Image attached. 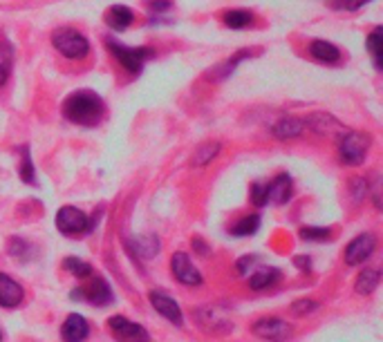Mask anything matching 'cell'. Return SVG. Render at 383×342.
<instances>
[{
  "label": "cell",
  "mask_w": 383,
  "mask_h": 342,
  "mask_svg": "<svg viewBox=\"0 0 383 342\" xmlns=\"http://www.w3.org/2000/svg\"><path fill=\"white\" fill-rule=\"evenodd\" d=\"M379 282H381V273L377 269H366V271L359 273L354 288H356V293H361V295H370V293L377 291Z\"/></svg>",
  "instance_id": "cell-20"
},
{
  "label": "cell",
  "mask_w": 383,
  "mask_h": 342,
  "mask_svg": "<svg viewBox=\"0 0 383 342\" xmlns=\"http://www.w3.org/2000/svg\"><path fill=\"white\" fill-rule=\"evenodd\" d=\"M366 45H368V52H370V56H372V63H375V68L381 70V49H383V34H381V27H377V29L368 36Z\"/></svg>",
  "instance_id": "cell-27"
},
{
  "label": "cell",
  "mask_w": 383,
  "mask_h": 342,
  "mask_svg": "<svg viewBox=\"0 0 383 342\" xmlns=\"http://www.w3.org/2000/svg\"><path fill=\"white\" fill-rule=\"evenodd\" d=\"M170 271H173L175 280L179 284H186V286H200L202 282V273L197 271V266L190 262V258L184 253V251H177L173 253V258H170Z\"/></svg>",
  "instance_id": "cell-9"
},
{
  "label": "cell",
  "mask_w": 383,
  "mask_h": 342,
  "mask_svg": "<svg viewBox=\"0 0 383 342\" xmlns=\"http://www.w3.org/2000/svg\"><path fill=\"white\" fill-rule=\"evenodd\" d=\"M108 329L117 342H151V334L146 327L133 322L126 316H112L108 320Z\"/></svg>",
  "instance_id": "cell-6"
},
{
  "label": "cell",
  "mask_w": 383,
  "mask_h": 342,
  "mask_svg": "<svg viewBox=\"0 0 383 342\" xmlns=\"http://www.w3.org/2000/svg\"><path fill=\"white\" fill-rule=\"evenodd\" d=\"M7 251H9V255L12 258H16V260H20V262H27V260H31L34 258V247L27 242V240H23V238H12L7 242Z\"/></svg>",
  "instance_id": "cell-23"
},
{
  "label": "cell",
  "mask_w": 383,
  "mask_h": 342,
  "mask_svg": "<svg viewBox=\"0 0 383 342\" xmlns=\"http://www.w3.org/2000/svg\"><path fill=\"white\" fill-rule=\"evenodd\" d=\"M377 249V238L372 233H361L356 238L347 244L345 249V262L350 266H356V264H363L366 260H370V255L375 253Z\"/></svg>",
  "instance_id": "cell-11"
},
{
  "label": "cell",
  "mask_w": 383,
  "mask_h": 342,
  "mask_svg": "<svg viewBox=\"0 0 383 342\" xmlns=\"http://www.w3.org/2000/svg\"><path fill=\"white\" fill-rule=\"evenodd\" d=\"M253 262H258V258H255V255H244V258H240V260L236 262L238 273H240V275H247L249 269L253 266Z\"/></svg>",
  "instance_id": "cell-35"
},
{
  "label": "cell",
  "mask_w": 383,
  "mask_h": 342,
  "mask_svg": "<svg viewBox=\"0 0 383 342\" xmlns=\"http://www.w3.org/2000/svg\"><path fill=\"white\" fill-rule=\"evenodd\" d=\"M63 269H66L68 273H72L77 280H88V277H92V266L85 262V260H79V258H66V262H63Z\"/></svg>",
  "instance_id": "cell-26"
},
{
  "label": "cell",
  "mask_w": 383,
  "mask_h": 342,
  "mask_svg": "<svg viewBox=\"0 0 383 342\" xmlns=\"http://www.w3.org/2000/svg\"><path fill=\"white\" fill-rule=\"evenodd\" d=\"M148 300H151V304L155 306V311L162 318H166L168 322H173L175 327L184 325V313H182V309H179L175 297H170L168 293L157 291V288H155V291L148 293Z\"/></svg>",
  "instance_id": "cell-10"
},
{
  "label": "cell",
  "mask_w": 383,
  "mask_h": 342,
  "mask_svg": "<svg viewBox=\"0 0 383 342\" xmlns=\"http://www.w3.org/2000/svg\"><path fill=\"white\" fill-rule=\"evenodd\" d=\"M88 336H90V325L83 316L72 313L66 318V322H63V327H61L63 342H85Z\"/></svg>",
  "instance_id": "cell-13"
},
{
  "label": "cell",
  "mask_w": 383,
  "mask_h": 342,
  "mask_svg": "<svg viewBox=\"0 0 383 342\" xmlns=\"http://www.w3.org/2000/svg\"><path fill=\"white\" fill-rule=\"evenodd\" d=\"M103 99L92 90L72 92L63 103V116L77 125H97L103 119Z\"/></svg>",
  "instance_id": "cell-1"
},
{
  "label": "cell",
  "mask_w": 383,
  "mask_h": 342,
  "mask_svg": "<svg viewBox=\"0 0 383 342\" xmlns=\"http://www.w3.org/2000/svg\"><path fill=\"white\" fill-rule=\"evenodd\" d=\"M292 195H294V184H292V177L287 173L278 175L271 184H267V204L283 206L292 199Z\"/></svg>",
  "instance_id": "cell-14"
},
{
  "label": "cell",
  "mask_w": 383,
  "mask_h": 342,
  "mask_svg": "<svg viewBox=\"0 0 383 342\" xmlns=\"http://www.w3.org/2000/svg\"><path fill=\"white\" fill-rule=\"evenodd\" d=\"M310 54L318 63H325V65H334V63L340 61V49L334 45V42H327V40H312Z\"/></svg>",
  "instance_id": "cell-17"
},
{
  "label": "cell",
  "mask_w": 383,
  "mask_h": 342,
  "mask_svg": "<svg viewBox=\"0 0 383 342\" xmlns=\"http://www.w3.org/2000/svg\"><path fill=\"white\" fill-rule=\"evenodd\" d=\"M193 244H195V251H197L200 255H209V247H206V242H202L200 238H195V240H193Z\"/></svg>",
  "instance_id": "cell-38"
},
{
  "label": "cell",
  "mask_w": 383,
  "mask_h": 342,
  "mask_svg": "<svg viewBox=\"0 0 383 342\" xmlns=\"http://www.w3.org/2000/svg\"><path fill=\"white\" fill-rule=\"evenodd\" d=\"M170 5H173L170 0H153V3H151V12L153 14H166L168 9H170Z\"/></svg>",
  "instance_id": "cell-36"
},
{
  "label": "cell",
  "mask_w": 383,
  "mask_h": 342,
  "mask_svg": "<svg viewBox=\"0 0 383 342\" xmlns=\"http://www.w3.org/2000/svg\"><path fill=\"white\" fill-rule=\"evenodd\" d=\"M251 334L269 342H285L294 336V327L280 318H262L251 325Z\"/></svg>",
  "instance_id": "cell-8"
},
{
  "label": "cell",
  "mask_w": 383,
  "mask_h": 342,
  "mask_svg": "<svg viewBox=\"0 0 383 342\" xmlns=\"http://www.w3.org/2000/svg\"><path fill=\"white\" fill-rule=\"evenodd\" d=\"M105 42H108V47H110V54L121 63V68L126 72H130V74H140L144 63L153 56V49H148V47H123L121 42H117L112 38H108Z\"/></svg>",
  "instance_id": "cell-5"
},
{
  "label": "cell",
  "mask_w": 383,
  "mask_h": 342,
  "mask_svg": "<svg viewBox=\"0 0 383 342\" xmlns=\"http://www.w3.org/2000/svg\"><path fill=\"white\" fill-rule=\"evenodd\" d=\"M249 56H253V52L251 49H244V52H238V54H233L225 65H218L216 68V79L220 81V79H227L229 74L236 70V65H240V63L244 61V59H249Z\"/></svg>",
  "instance_id": "cell-28"
},
{
  "label": "cell",
  "mask_w": 383,
  "mask_h": 342,
  "mask_svg": "<svg viewBox=\"0 0 383 342\" xmlns=\"http://www.w3.org/2000/svg\"><path fill=\"white\" fill-rule=\"evenodd\" d=\"M303 127H305V123L301 119H296V116H285V119L276 121L271 125V134L276 139H280V141H290V139L303 132Z\"/></svg>",
  "instance_id": "cell-16"
},
{
  "label": "cell",
  "mask_w": 383,
  "mask_h": 342,
  "mask_svg": "<svg viewBox=\"0 0 383 342\" xmlns=\"http://www.w3.org/2000/svg\"><path fill=\"white\" fill-rule=\"evenodd\" d=\"M52 45L70 61H81L90 54V42L77 29H57L52 34Z\"/></svg>",
  "instance_id": "cell-3"
},
{
  "label": "cell",
  "mask_w": 383,
  "mask_h": 342,
  "mask_svg": "<svg viewBox=\"0 0 383 342\" xmlns=\"http://www.w3.org/2000/svg\"><path fill=\"white\" fill-rule=\"evenodd\" d=\"M25 300V291L12 275L0 273V306L5 309H16Z\"/></svg>",
  "instance_id": "cell-12"
},
{
  "label": "cell",
  "mask_w": 383,
  "mask_h": 342,
  "mask_svg": "<svg viewBox=\"0 0 383 342\" xmlns=\"http://www.w3.org/2000/svg\"><path fill=\"white\" fill-rule=\"evenodd\" d=\"M370 0H334V7L338 9H347V12H354V9H361Z\"/></svg>",
  "instance_id": "cell-34"
},
{
  "label": "cell",
  "mask_w": 383,
  "mask_h": 342,
  "mask_svg": "<svg viewBox=\"0 0 383 342\" xmlns=\"http://www.w3.org/2000/svg\"><path fill=\"white\" fill-rule=\"evenodd\" d=\"M92 226V219L74 206H63L57 212V228L68 238H81V235L90 233Z\"/></svg>",
  "instance_id": "cell-4"
},
{
  "label": "cell",
  "mask_w": 383,
  "mask_h": 342,
  "mask_svg": "<svg viewBox=\"0 0 383 342\" xmlns=\"http://www.w3.org/2000/svg\"><path fill=\"white\" fill-rule=\"evenodd\" d=\"M260 228V215H247V217H242L236 226H233V235H242V238H247V235H253V233H258Z\"/></svg>",
  "instance_id": "cell-29"
},
{
  "label": "cell",
  "mask_w": 383,
  "mask_h": 342,
  "mask_svg": "<svg viewBox=\"0 0 383 342\" xmlns=\"http://www.w3.org/2000/svg\"><path fill=\"white\" fill-rule=\"evenodd\" d=\"M294 264L301 266L303 271H310V269H312V260L307 258V255H296V258H294Z\"/></svg>",
  "instance_id": "cell-37"
},
{
  "label": "cell",
  "mask_w": 383,
  "mask_h": 342,
  "mask_svg": "<svg viewBox=\"0 0 383 342\" xmlns=\"http://www.w3.org/2000/svg\"><path fill=\"white\" fill-rule=\"evenodd\" d=\"M253 23V14L249 9H231V12L225 14V25L231 29H242L249 27Z\"/></svg>",
  "instance_id": "cell-24"
},
{
  "label": "cell",
  "mask_w": 383,
  "mask_h": 342,
  "mask_svg": "<svg viewBox=\"0 0 383 342\" xmlns=\"http://www.w3.org/2000/svg\"><path fill=\"white\" fill-rule=\"evenodd\" d=\"M318 306H321V304H318L316 300H312V297H301V300H296L292 304V313L298 316V318H305V316L314 313Z\"/></svg>",
  "instance_id": "cell-30"
},
{
  "label": "cell",
  "mask_w": 383,
  "mask_h": 342,
  "mask_svg": "<svg viewBox=\"0 0 383 342\" xmlns=\"http://www.w3.org/2000/svg\"><path fill=\"white\" fill-rule=\"evenodd\" d=\"M133 20H135L133 9L126 5H114L105 12V25L110 29H126L133 25Z\"/></svg>",
  "instance_id": "cell-18"
},
{
  "label": "cell",
  "mask_w": 383,
  "mask_h": 342,
  "mask_svg": "<svg viewBox=\"0 0 383 342\" xmlns=\"http://www.w3.org/2000/svg\"><path fill=\"white\" fill-rule=\"evenodd\" d=\"M249 199H251V204L255 208H264V206H267V186L260 184V181L251 184V195H249Z\"/></svg>",
  "instance_id": "cell-32"
},
{
  "label": "cell",
  "mask_w": 383,
  "mask_h": 342,
  "mask_svg": "<svg viewBox=\"0 0 383 342\" xmlns=\"http://www.w3.org/2000/svg\"><path fill=\"white\" fill-rule=\"evenodd\" d=\"M0 342H3V331H0Z\"/></svg>",
  "instance_id": "cell-39"
},
{
  "label": "cell",
  "mask_w": 383,
  "mask_h": 342,
  "mask_svg": "<svg viewBox=\"0 0 383 342\" xmlns=\"http://www.w3.org/2000/svg\"><path fill=\"white\" fill-rule=\"evenodd\" d=\"M220 150H222V143H220V141H204V143H202V146L197 148V150H195L193 159H190V164H193L195 168L206 166V164H211L213 159H216V157L220 155Z\"/></svg>",
  "instance_id": "cell-21"
},
{
  "label": "cell",
  "mask_w": 383,
  "mask_h": 342,
  "mask_svg": "<svg viewBox=\"0 0 383 342\" xmlns=\"http://www.w3.org/2000/svg\"><path fill=\"white\" fill-rule=\"evenodd\" d=\"M301 238L312 240V242H323V240L329 238V228H325V226H303Z\"/></svg>",
  "instance_id": "cell-33"
},
{
  "label": "cell",
  "mask_w": 383,
  "mask_h": 342,
  "mask_svg": "<svg viewBox=\"0 0 383 342\" xmlns=\"http://www.w3.org/2000/svg\"><path fill=\"white\" fill-rule=\"evenodd\" d=\"M130 249L140 255V258L148 260V258H155L157 251H159V242L155 235H144V238H133L130 242Z\"/></svg>",
  "instance_id": "cell-22"
},
{
  "label": "cell",
  "mask_w": 383,
  "mask_h": 342,
  "mask_svg": "<svg viewBox=\"0 0 383 342\" xmlns=\"http://www.w3.org/2000/svg\"><path fill=\"white\" fill-rule=\"evenodd\" d=\"M278 277L280 271L273 269V266H255V271L249 275V286L253 291H262V288H269Z\"/></svg>",
  "instance_id": "cell-19"
},
{
  "label": "cell",
  "mask_w": 383,
  "mask_h": 342,
  "mask_svg": "<svg viewBox=\"0 0 383 342\" xmlns=\"http://www.w3.org/2000/svg\"><path fill=\"white\" fill-rule=\"evenodd\" d=\"M20 179L29 186H36V170H34V164H31L29 150H25L23 162H20Z\"/></svg>",
  "instance_id": "cell-31"
},
{
  "label": "cell",
  "mask_w": 383,
  "mask_h": 342,
  "mask_svg": "<svg viewBox=\"0 0 383 342\" xmlns=\"http://www.w3.org/2000/svg\"><path fill=\"white\" fill-rule=\"evenodd\" d=\"M12 65H14V49L12 45L3 42V45H0V88L12 77Z\"/></svg>",
  "instance_id": "cell-25"
},
{
  "label": "cell",
  "mask_w": 383,
  "mask_h": 342,
  "mask_svg": "<svg viewBox=\"0 0 383 342\" xmlns=\"http://www.w3.org/2000/svg\"><path fill=\"white\" fill-rule=\"evenodd\" d=\"M372 146V137L363 132H352L347 130L340 137L338 143V157L345 166H361L366 162V155Z\"/></svg>",
  "instance_id": "cell-2"
},
{
  "label": "cell",
  "mask_w": 383,
  "mask_h": 342,
  "mask_svg": "<svg viewBox=\"0 0 383 342\" xmlns=\"http://www.w3.org/2000/svg\"><path fill=\"white\" fill-rule=\"evenodd\" d=\"M72 297H81V300L90 302L94 306H105V304H110V300H112V288H110L108 282H105L103 275H92V280L85 286L74 288Z\"/></svg>",
  "instance_id": "cell-7"
},
{
  "label": "cell",
  "mask_w": 383,
  "mask_h": 342,
  "mask_svg": "<svg viewBox=\"0 0 383 342\" xmlns=\"http://www.w3.org/2000/svg\"><path fill=\"white\" fill-rule=\"evenodd\" d=\"M307 121H310V127L314 132H318V134H340V137H343L347 132L345 127L340 125L338 119H334L332 114H325V112H316Z\"/></svg>",
  "instance_id": "cell-15"
}]
</instances>
